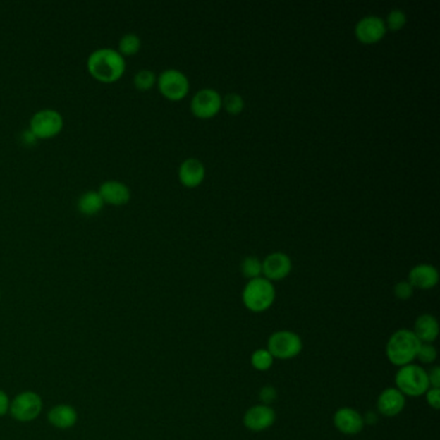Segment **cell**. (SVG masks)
I'll use <instances>...</instances> for the list:
<instances>
[{"label":"cell","mask_w":440,"mask_h":440,"mask_svg":"<svg viewBox=\"0 0 440 440\" xmlns=\"http://www.w3.org/2000/svg\"><path fill=\"white\" fill-rule=\"evenodd\" d=\"M126 68V59L110 47L94 49L87 59V70L90 75L99 83H116L122 79Z\"/></svg>","instance_id":"6da1fadb"},{"label":"cell","mask_w":440,"mask_h":440,"mask_svg":"<svg viewBox=\"0 0 440 440\" xmlns=\"http://www.w3.org/2000/svg\"><path fill=\"white\" fill-rule=\"evenodd\" d=\"M421 342L412 332V329L402 328L395 331L387 340L385 354L391 365L401 368L404 365H412L417 358Z\"/></svg>","instance_id":"7a4b0ae2"},{"label":"cell","mask_w":440,"mask_h":440,"mask_svg":"<svg viewBox=\"0 0 440 440\" xmlns=\"http://www.w3.org/2000/svg\"><path fill=\"white\" fill-rule=\"evenodd\" d=\"M276 298V291L273 281L264 276L251 279L245 284L242 293L244 307L255 314L265 312L273 306Z\"/></svg>","instance_id":"3957f363"},{"label":"cell","mask_w":440,"mask_h":440,"mask_svg":"<svg viewBox=\"0 0 440 440\" xmlns=\"http://www.w3.org/2000/svg\"><path fill=\"white\" fill-rule=\"evenodd\" d=\"M395 386L405 398H418L430 389L427 369L420 365H404L395 373Z\"/></svg>","instance_id":"277c9868"},{"label":"cell","mask_w":440,"mask_h":440,"mask_svg":"<svg viewBox=\"0 0 440 440\" xmlns=\"http://www.w3.org/2000/svg\"><path fill=\"white\" fill-rule=\"evenodd\" d=\"M266 349L275 360H292L302 353L304 342L296 332L281 329L270 334Z\"/></svg>","instance_id":"5b68a950"},{"label":"cell","mask_w":440,"mask_h":440,"mask_svg":"<svg viewBox=\"0 0 440 440\" xmlns=\"http://www.w3.org/2000/svg\"><path fill=\"white\" fill-rule=\"evenodd\" d=\"M65 121L60 111L54 109H40L32 114L29 129L34 136L40 140H51L59 136L63 129Z\"/></svg>","instance_id":"8992f818"},{"label":"cell","mask_w":440,"mask_h":440,"mask_svg":"<svg viewBox=\"0 0 440 440\" xmlns=\"http://www.w3.org/2000/svg\"><path fill=\"white\" fill-rule=\"evenodd\" d=\"M43 410V399L35 391H23L11 401L9 415L17 422H32L40 416Z\"/></svg>","instance_id":"52a82bcc"},{"label":"cell","mask_w":440,"mask_h":440,"mask_svg":"<svg viewBox=\"0 0 440 440\" xmlns=\"http://www.w3.org/2000/svg\"><path fill=\"white\" fill-rule=\"evenodd\" d=\"M157 85L161 96L171 101H180L188 96L190 83L188 76L177 68H167L157 78Z\"/></svg>","instance_id":"ba28073f"},{"label":"cell","mask_w":440,"mask_h":440,"mask_svg":"<svg viewBox=\"0 0 440 440\" xmlns=\"http://www.w3.org/2000/svg\"><path fill=\"white\" fill-rule=\"evenodd\" d=\"M190 107L197 118L209 119L219 114L222 107V97L219 92L212 88H204L195 93Z\"/></svg>","instance_id":"9c48e42d"},{"label":"cell","mask_w":440,"mask_h":440,"mask_svg":"<svg viewBox=\"0 0 440 440\" xmlns=\"http://www.w3.org/2000/svg\"><path fill=\"white\" fill-rule=\"evenodd\" d=\"M276 421V413L271 405L256 404L244 413L243 424L252 433H262L269 430Z\"/></svg>","instance_id":"30bf717a"},{"label":"cell","mask_w":440,"mask_h":440,"mask_svg":"<svg viewBox=\"0 0 440 440\" xmlns=\"http://www.w3.org/2000/svg\"><path fill=\"white\" fill-rule=\"evenodd\" d=\"M334 429L343 435H358L365 429V418L360 412L351 407H341L334 415Z\"/></svg>","instance_id":"8fae6325"},{"label":"cell","mask_w":440,"mask_h":440,"mask_svg":"<svg viewBox=\"0 0 440 440\" xmlns=\"http://www.w3.org/2000/svg\"><path fill=\"white\" fill-rule=\"evenodd\" d=\"M386 23L379 16H365L355 25V35L363 44H374L385 37Z\"/></svg>","instance_id":"7c38bea8"},{"label":"cell","mask_w":440,"mask_h":440,"mask_svg":"<svg viewBox=\"0 0 440 440\" xmlns=\"http://www.w3.org/2000/svg\"><path fill=\"white\" fill-rule=\"evenodd\" d=\"M405 403L407 398L396 387H386L379 395L376 407L381 416L393 418L402 413L405 408Z\"/></svg>","instance_id":"4fadbf2b"},{"label":"cell","mask_w":440,"mask_h":440,"mask_svg":"<svg viewBox=\"0 0 440 440\" xmlns=\"http://www.w3.org/2000/svg\"><path fill=\"white\" fill-rule=\"evenodd\" d=\"M292 271V261L283 252H274L262 261V275L267 281H279L286 279Z\"/></svg>","instance_id":"5bb4252c"},{"label":"cell","mask_w":440,"mask_h":440,"mask_svg":"<svg viewBox=\"0 0 440 440\" xmlns=\"http://www.w3.org/2000/svg\"><path fill=\"white\" fill-rule=\"evenodd\" d=\"M97 191L105 204L114 205V207L128 204L132 197L128 185L118 180H106L105 183L99 185V189Z\"/></svg>","instance_id":"9a60e30c"},{"label":"cell","mask_w":440,"mask_h":440,"mask_svg":"<svg viewBox=\"0 0 440 440\" xmlns=\"http://www.w3.org/2000/svg\"><path fill=\"white\" fill-rule=\"evenodd\" d=\"M408 281L413 288L429 291L436 287L439 281V273L435 266L430 264H418L412 267L408 274Z\"/></svg>","instance_id":"2e32d148"},{"label":"cell","mask_w":440,"mask_h":440,"mask_svg":"<svg viewBox=\"0 0 440 440\" xmlns=\"http://www.w3.org/2000/svg\"><path fill=\"white\" fill-rule=\"evenodd\" d=\"M205 177L204 164L197 158L183 160L178 167V180L183 186L192 189L203 183Z\"/></svg>","instance_id":"e0dca14e"},{"label":"cell","mask_w":440,"mask_h":440,"mask_svg":"<svg viewBox=\"0 0 440 440\" xmlns=\"http://www.w3.org/2000/svg\"><path fill=\"white\" fill-rule=\"evenodd\" d=\"M48 422L59 430H68L78 422V412L70 404H57L52 407L48 415Z\"/></svg>","instance_id":"ac0fdd59"},{"label":"cell","mask_w":440,"mask_h":440,"mask_svg":"<svg viewBox=\"0 0 440 440\" xmlns=\"http://www.w3.org/2000/svg\"><path fill=\"white\" fill-rule=\"evenodd\" d=\"M439 322L432 314H422L415 320L412 332L421 343H434L439 336Z\"/></svg>","instance_id":"d6986e66"},{"label":"cell","mask_w":440,"mask_h":440,"mask_svg":"<svg viewBox=\"0 0 440 440\" xmlns=\"http://www.w3.org/2000/svg\"><path fill=\"white\" fill-rule=\"evenodd\" d=\"M105 207V203L102 200V197L99 194V191L94 190H88L83 192L76 203L78 211L82 213L83 216H96L99 214Z\"/></svg>","instance_id":"ffe728a7"},{"label":"cell","mask_w":440,"mask_h":440,"mask_svg":"<svg viewBox=\"0 0 440 440\" xmlns=\"http://www.w3.org/2000/svg\"><path fill=\"white\" fill-rule=\"evenodd\" d=\"M141 46H142L141 38L133 32H128V34H124L122 38L119 39L116 51L126 59V57H130V56L138 54L141 49Z\"/></svg>","instance_id":"44dd1931"},{"label":"cell","mask_w":440,"mask_h":440,"mask_svg":"<svg viewBox=\"0 0 440 440\" xmlns=\"http://www.w3.org/2000/svg\"><path fill=\"white\" fill-rule=\"evenodd\" d=\"M273 355L270 354V351L266 348H259L255 350L251 355V365L253 369H256L257 372H267L269 369H271L274 365Z\"/></svg>","instance_id":"7402d4cb"},{"label":"cell","mask_w":440,"mask_h":440,"mask_svg":"<svg viewBox=\"0 0 440 440\" xmlns=\"http://www.w3.org/2000/svg\"><path fill=\"white\" fill-rule=\"evenodd\" d=\"M240 271L248 281L262 276V261L255 256L244 258L240 264Z\"/></svg>","instance_id":"603a6c76"},{"label":"cell","mask_w":440,"mask_h":440,"mask_svg":"<svg viewBox=\"0 0 440 440\" xmlns=\"http://www.w3.org/2000/svg\"><path fill=\"white\" fill-rule=\"evenodd\" d=\"M155 73L149 68H142L137 71L136 75L133 78V84L138 91H149L157 84Z\"/></svg>","instance_id":"cb8c5ba5"},{"label":"cell","mask_w":440,"mask_h":440,"mask_svg":"<svg viewBox=\"0 0 440 440\" xmlns=\"http://www.w3.org/2000/svg\"><path fill=\"white\" fill-rule=\"evenodd\" d=\"M222 105L226 109L228 114L239 115L244 110V99L238 94V93H228L224 99H222Z\"/></svg>","instance_id":"d4e9b609"},{"label":"cell","mask_w":440,"mask_h":440,"mask_svg":"<svg viewBox=\"0 0 440 440\" xmlns=\"http://www.w3.org/2000/svg\"><path fill=\"white\" fill-rule=\"evenodd\" d=\"M436 359H438V350L434 346V343H421L416 360H418L422 365H433Z\"/></svg>","instance_id":"484cf974"},{"label":"cell","mask_w":440,"mask_h":440,"mask_svg":"<svg viewBox=\"0 0 440 440\" xmlns=\"http://www.w3.org/2000/svg\"><path fill=\"white\" fill-rule=\"evenodd\" d=\"M386 29L391 31L402 30L403 28L407 23V15L404 13L402 9H393L389 15H387Z\"/></svg>","instance_id":"4316f807"},{"label":"cell","mask_w":440,"mask_h":440,"mask_svg":"<svg viewBox=\"0 0 440 440\" xmlns=\"http://www.w3.org/2000/svg\"><path fill=\"white\" fill-rule=\"evenodd\" d=\"M413 293H415V288L410 286V281H403L395 284L394 295L398 300L407 301V300L412 298Z\"/></svg>","instance_id":"83f0119b"},{"label":"cell","mask_w":440,"mask_h":440,"mask_svg":"<svg viewBox=\"0 0 440 440\" xmlns=\"http://www.w3.org/2000/svg\"><path fill=\"white\" fill-rule=\"evenodd\" d=\"M258 398H259L261 404L271 405L276 401V398H278V391L271 385H266V386L261 387V390L258 393Z\"/></svg>","instance_id":"f1b7e54d"},{"label":"cell","mask_w":440,"mask_h":440,"mask_svg":"<svg viewBox=\"0 0 440 440\" xmlns=\"http://www.w3.org/2000/svg\"><path fill=\"white\" fill-rule=\"evenodd\" d=\"M425 401L430 408H433L434 410H439L440 408V389H435V387H430L427 391H426Z\"/></svg>","instance_id":"f546056e"},{"label":"cell","mask_w":440,"mask_h":440,"mask_svg":"<svg viewBox=\"0 0 440 440\" xmlns=\"http://www.w3.org/2000/svg\"><path fill=\"white\" fill-rule=\"evenodd\" d=\"M427 379L430 387L440 389V367L439 365H433L429 371H427Z\"/></svg>","instance_id":"4dcf8cb0"},{"label":"cell","mask_w":440,"mask_h":440,"mask_svg":"<svg viewBox=\"0 0 440 440\" xmlns=\"http://www.w3.org/2000/svg\"><path fill=\"white\" fill-rule=\"evenodd\" d=\"M9 408H11V399L6 391L0 390V417L8 415Z\"/></svg>","instance_id":"1f68e13d"},{"label":"cell","mask_w":440,"mask_h":440,"mask_svg":"<svg viewBox=\"0 0 440 440\" xmlns=\"http://www.w3.org/2000/svg\"><path fill=\"white\" fill-rule=\"evenodd\" d=\"M21 141L25 146H35L39 140L34 136V133L31 132L30 129L28 128L21 133Z\"/></svg>","instance_id":"d6a6232c"},{"label":"cell","mask_w":440,"mask_h":440,"mask_svg":"<svg viewBox=\"0 0 440 440\" xmlns=\"http://www.w3.org/2000/svg\"><path fill=\"white\" fill-rule=\"evenodd\" d=\"M365 418V424L367 425H374L377 421H379V418H377V415L374 413V412H368L365 416H363Z\"/></svg>","instance_id":"836d02e7"},{"label":"cell","mask_w":440,"mask_h":440,"mask_svg":"<svg viewBox=\"0 0 440 440\" xmlns=\"http://www.w3.org/2000/svg\"><path fill=\"white\" fill-rule=\"evenodd\" d=\"M0 300H1V289H0Z\"/></svg>","instance_id":"e575fe53"}]
</instances>
